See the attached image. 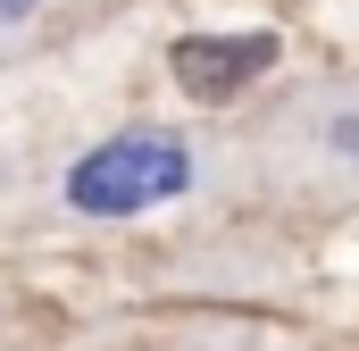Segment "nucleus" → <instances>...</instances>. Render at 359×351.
I'll use <instances>...</instances> for the list:
<instances>
[{"label":"nucleus","instance_id":"nucleus-1","mask_svg":"<svg viewBox=\"0 0 359 351\" xmlns=\"http://www.w3.org/2000/svg\"><path fill=\"white\" fill-rule=\"evenodd\" d=\"M192 184V151L176 134H109L100 151H84L67 168V209L84 218H134V209H159Z\"/></svg>","mask_w":359,"mask_h":351},{"label":"nucleus","instance_id":"nucleus-2","mask_svg":"<svg viewBox=\"0 0 359 351\" xmlns=\"http://www.w3.org/2000/svg\"><path fill=\"white\" fill-rule=\"evenodd\" d=\"M168 67L192 100H234L243 84H259L276 67V34H184Z\"/></svg>","mask_w":359,"mask_h":351},{"label":"nucleus","instance_id":"nucleus-3","mask_svg":"<svg viewBox=\"0 0 359 351\" xmlns=\"http://www.w3.org/2000/svg\"><path fill=\"white\" fill-rule=\"evenodd\" d=\"M25 8H34V0H0V17H25Z\"/></svg>","mask_w":359,"mask_h":351}]
</instances>
